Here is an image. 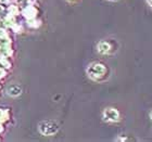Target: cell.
Returning <instances> with one entry per match:
<instances>
[{"mask_svg":"<svg viewBox=\"0 0 152 142\" xmlns=\"http://www.w3.org/2000/svg\"><path fill=\"white\" fill-rule=\"evenodd\" d=\"M87 73H88L90 78L95 79V80H100L107 75L108 67H107L105 64L101 63V62H95V63L89 65Z\"/></svg>","mask_w":152,"mask_h":142,"instance_id":"obj_1","label":"cell"},{"mask_svg":"<svg viewBox=\"0 0 152 142\" xmlns=\"http://www.w3.org/2000/svg\"><path fill=\"white\" fill-rule=\"evenodd\" d=\"M59 130V125L56 122L51 120H46L39 124V131L45 136H51L58 133Z\"/></svg>","mask_w":152,"mask_h":142,"instance_id":"obj_2","label":"cell"},{"mask_svg":"<svg viewBox=\"0 0 152 142\" xmlns=\"http://www.w3.org/2000/svg\"><path fill=\"white\" fill-rule=\"evenodd\" d=\"M103 118H104V120L111 122V123L118 122L120 120V112L114 107H108L103 112Z\"/></svg>","mask_w":152,"mask_h":142,"instance_id":"obj_3","label":"cell"},{"mask_svg":"<svg viewBox=\"0 0 152 142\" xmlns=\"http://www.w3.org/2000/svg\"><path fill=\"white\" fill-rule=\"evenodd\" d=\"M98 51L101 54H108L112 52V44L108 40H102L98 44Z\"/></svg>","mask_w":152,"mask_h":142,"instance_id":"obj_4","label":"cell"},{"mask_svg":"<svg viewBox=\"0 0 152 142\" xmlns=\"http://www.w3.org/2000/svg\"><path fill=\"white\" fill-rule=\"evenodd\" d=\"M147 2H148V4L152 8V0H147Z\"/></svg>","mask_w":152,"mask_h":142,"instance_id":"obj_5","label":"cell"},{"mask_svg":"<svg viewBox=\"0 0 152 142\" xmlns=\"http://www.w3.org/2000/svg\"><path fill=\"white\" fill-rule=\"evenodd\" d=\"M67 1H70V2H74V1H76V0H67Z\"/></svg>","mask_w":152,"mask_h":142,"instance_id":"obj_6","label":"cell"},{"mask_svg":"<svg viewBox=\"0 0 152 142\" xmlns=\"http://www.w3.org/2000/svg\"><path fill=\"white\" fill-rule=\"evenodd\" d=\"M150 118L152 119V111H151V113H150Z\"/></svg>","mask_w":152,"mask_h":142,"instance_id":"obj_7","label":"cell"},{"mask_svg":"<svg viewBox=\"0 0 152 142\" xmlns=\"http://www.w3.org/2000/svg\"><path fill=\"white\" fill-rule=\"evenodd\" d=\"M111 1H117V0H111Z\"/></svg>","mask_w":152,"mask_h":142,"instance_id":"obj_8","label":"cell"}]
</instances>
